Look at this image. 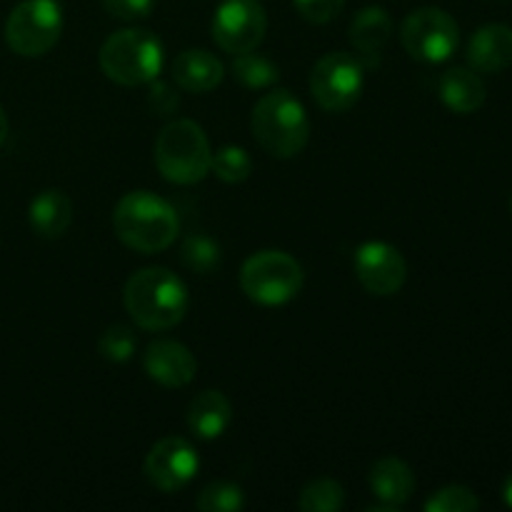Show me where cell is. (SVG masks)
Instances as JSON below:
<instances>
[{"label": "cell", "instance_id": "cell-16", "mask_svg": "<svg viewBox=\"0 0 512 512\" xmlns=\"http://www.w3.org/2000/svg\"><path fill=\"white\" fill-rule=\"evenodd\" d=\"M225 68L220 58H215L210 50L190 48L175 58L173 63V80L178 88L188 93H210L223 83Z\"/></svg>", "mask_w": 512, "mask_h": 512}, {"label": "cell", "instance_id": "cell-22", "mask_svg": "<svg viewBox=\"0 0 512 512\" xmlns=\"http://www.w3.org/2000/svg\"><path fill=\"white\" fill-rule=\"evenodd\" d=\"M345 505V490L338 480L320 478L303 488L298 508L303 512H338Z\"/></svg>", "mask_w": 512, "mask_h": 512}, {"label": "cell", "instance_id": "cell-4", "mask_svg": "<svg viewBox=\"0 0 512 512\" xmlns=\"http://www.w3.org/2000/svg\"><path fill=\"white\" fill-rule=\"evenodd\" d=\"M163 43L143 28H125L110 35L98 55L100 70L113 83L135 88L148 85L163 70Z\"/></svg>", "mask_w": 512, "mask_h": 512}, {"label": "cell", "instance_id": "cell-27", "mask_svg": "<svg viewBox=\"0 0 512 512\" xmlns=\"http://www.w3.org/2000/svg\"><path fill=\"white\" fill-rule=\"evenodd\" d=\"M480 508L478 495L465 485H448L433 493L425 503L428 512H475Z\"/></svg>", "mask_w": 512, "mask_h": 512}, {"label": "cell", "instance_id": "cell-17", "mask_svg": "<svg viewBox=\"0 0 512 512\" xmlns=\"http://www.w3.org/2000/svg\"><path fill=\"white\" fill-rule=\"evenodd\" d=\"M30 228L45 240H58L68 233L73 223V203L63 190H43L30 200L28 208Z\"/></svg>", "mask_w": 512, "mask_h": 512}, {"label": "cell", "instance_id": "cell-32", "mask_svg": "<svg viewBox=\"0 0 512 512\" xmlns=\"http://www.w3.org/2000/svg\"><path fill=\"white\" fill-rule=\"evenodd\" d=\"M5 135H8V118H5V110L0 108V143L5 140Z\"/></svg>", "mask_w": 512, "mask_h": 512}, {"label": "cell", "instance_id": "cell-3", "mask_svg": "<svg viewBox=\"0 0 512 512\" xmlns=\"http://www.w3.org/2000/svg\"><path fill=\"white\" fill-rule=\"evenodd\" d=\"M255 140L273 158L288 160L303 153L310 140V120L303 103L288 90L265 93L250 118Z\"/></svg>", "mask_w": 512, "mask_h": 512}, {"label": "cell", "instance_id": "cell-2", "mask_svg": "<svg viewBox=\"0 0 512 512\" xmlns=\"http://www.w3.org/2000/svg\"><path fill=\"white\" fill-rule=\"evenodd\" d=\"M113 228L120 243L135 253L153 255L170 248L178 238L180 220L173 205L150 190H133L118 200Z\"/></svg>", "mask_w": 512, "mask_h": 512}, {"label": "cell", "instance_id": "cell-1", "mask_svg": "<svg viewBox=\"0 0 512 512\" xmlns=\"http://www.w3.org/2000/svg\"><path fill=\"white\" fill-rule=\"evenodd\" d=\"M123 303L138 328L160 333L185 318L190 295L183 280L168 268H143L125 283Z\"/></svg>", "mask_w": 512, "mask_h": 512}, {"label": "cell", "instance_id": "cell-28", "mask_svg": "<svg viewBox=\"0 0 512 512\" xmlns=\"http://www.w3.org/2000/svg\"><path fill=\"white\" fill-rule=\"evenodd\" d=\"M298 13L303 15L308 23L325 25L333 18H338L340 10H343L345 0H293Z\"/></svg>", "mask_w": 512, "mask_h": 512}, {"label": "cell", "instance_id": "cell-11", "mask_svg": "<svg viewBox=\"0 0 512 512\" xmlns=\"http://www.w3.org/2000/svg\"><path fill=\"white\" fill-rule=\"evenodd\" d=\"M355 278L370 295L388 298V295L400 293L405 285L408 263L395 245L370 240L355 250Z\"/></svg>", "mask_w": 512, "mask_h": 512}, {"label": "cell", "instance_id": "cell-23", "mask_svg": "<svg viewBox=\"0 0 512 512\" xmlns=\"http://www.w3.org/2000/svg\"><path fill=\"white\" fill-rule=\"evenodd\" d=\"M210 173L218 175L223 183H243L253 173V160H250L248 150L240 148V145H225L218 153H213Z\"/></svg>", "mask_w": 512, "mask_h": 512}, {"label": "cell", "instance_id": "cell-18", "mask_svg": "<svg viewBox=\"0 0 512 512\" xmlns=\"http://www.w3.org/2000/svg\"><path fill=\"white\" fill-rule=\"evenodd\" d=\"M188 428L203 440H215L233 423V405L220 390H203L188 405Z\"/></svg>", "mask_w": 512, "mask_h": 512}, {"label": "cell", "instance_id": "cell-7", "mask_svg": "<svg viewBox=\"0 0 512 512\" xmlns=\"http://www.w3.org/2000/svg\"><path fill=\"white\" fill-rule=\"evenodd\" d=\"M63 33V8L58 0H23L5 23L10 50L23 58H40L55 48Z\"/></svg>", "mask_w": 512, "mask_h": 512}, {"label": "cell", "instance_id": "cell-14", "mask_svg": "<svg viewBox=\"0 0 512 512\" xmlns=\"http://www.w3.org/2000/svg\"><path fill=\"white\" fill-rule=\"evenodd\" d=\"M468 63L478 73H503L512 65V28L490 23L475 30L468 43Z\"/></svg>", "mask_w": 512, "mask_h": 512}, {"label": "cell", "instance_id": "cell-20", "mask_svg": "<svg viewBox=\"0 0 512 512\" xmlns=\"http://www.w3.org/2000/svg\"><path fill=\"white\" fill-rule=\"evenodd\" d=\"M390 38H393V18L380 5H368L350 23V43L363 55L383 53Z\"/></svg>", "mask_w": 512, "mask_h": 512}, {"label": "cell", "instance_id": "cell-8", "mask_svg": "<svg viewBox=\"0 0 512 512\" xmlns=\"http://www.w3.org/2000/svg\"><path fill=\"white\" fill-rule=\"evenodd\" d=\"M365 88V65L355 55L335 50L323 55L310 73V93L328 113H345L360 100Z\"/></svg>", "mask_w": 512, "mask_h": 512}, {"label": "cell", "instance_id": "cell-24", "mask_svg": "<svg viewBox=\"0 0 512 512\" xmlns=\"http://www.w3.org/2000/svg\"><path fill=\"white\" fill-rule=\"evenodd\" d=\"M195 508L200 512H240L245 508V493L240 485L218 480L203 488V493L195 500Z\"/></svg>", "mask_w": 512, "mask_h": 512}, {"label": "cell", "instance_id": "cell-30", "mask_svg": "<svg viewBox=\"0 0 512 512\" xmlns=\"http://www.w3.org/2000/svg\"><path fill=\"white\" fill-rule=\"evenodd\" d=\"M103 8L118 20H138L153 13L155 0H103Z\"/></svg>", "mask_w": 512, "mask_h": 512}, {"label": "cell", "instance_id": "cell-12", "mask_svg": "<svg viewBox=\"0 0 512 512\" xmlns=\"http://www.w3.org/2000/svg\"><path fill=\"white\" fill-rule=\"evenodd\" d=\"M143 468L145 478L153 488L163 490V493H178L198 475L200 458L188 440L170 435L150 448Z\"/></svg>", "mask_w": 512, "mask_h": 512}, {"label": "cell", "instance_id": "cell-6", "mask_svg": "<svg viewBox=\"0 0 512 512\" xmlns=\"http://www.w3.org/2000/svg\"><path fill=\"white\" fill-rule=\"evenodd\" d=\"M303 265L283 250H260L240 268V288L253 303L278 308L303 288Z\"/></svg>", "mask_w": 512, "mask_h": 512}, {"label": "cell", "instance_id": "cell-13", "mask_svg": "<svg viewBox=\"0 0 512 512\" xmlns=\"http://www.w3.org/2000/svg\"><path fill=\"white\" fill-rule=\"evenodd\" d=\"M145 373L163 388H185L198 373V360L178 340H155L145 350Z\"/></svg>", "mask_w": 512, "mask_h": 512}, {"label": "cell", "instance_id": "cell-25", "mask_svg": "<svg viewBox=\"0 0 512 512\" xmlns=\"http://www.w3.org/2000/svg\"><path fill=\"white\" fill-rule=\"evenodd\" d=\"M180 253H183V263L198 275L213 273L220 265V245L213 238H208V235H190V238H185Z\"/></svg>", "mask_w": 512, "mask_h": 512}, {"label": "cell", "instance_id": "cell-9", "mask_svg": "<svg viewBox=\"0 0 512 512\" xmlns=\"http://www.w3.org/2000/svg\"><path fill=\"white\" fill-rule=\"evenodd\" d=\"M403 48L420 63H445L453 58L460 43V28L443 8H418L403 20L400 28Z\"/></svg>", "mask_w": 512, "mask_h": 512}, {"label": "cell", "instance_id": "cell-21", "mask_svg": "<svg viewBox=\"0 0 512 512\" xmlns=\"http://www.w3.org/2000/svg\"><path fill=\"white\" fill-rule=\"evenodd\" d=\"M230 73H233V78L238 80L240 85H245V88L250 90L273 88L280 78L278 65H275L270 58H265V55L253 53V50L233 55Z\"/></svg>", "mask_w": 512, "mask_h": 512}, {"label": "cell", "instance_id": "cell-26", "mask_svg": "<svg viewBox=\"0 0 512 512\" xmlns=\"http://www.w3.org/2000/svg\"><path fill=\"white\" fill-rule=\"evenodd\" d=\"M138 348V338L125 325H110L98 340V353L103 355L108 363H128Z\"/></svg>", "mask_w": 512, "mask_h": 512}, {"label": "cell", "instance_id": "cell-15", "mask_svg": "<svg viewBox=\"0 0 512 512\" xmlns=\"http://www.w3.org/2000/svg\"><path fill=\"white\" fill-rule=\"evenodd\" d=\"M370 490L383 503L370 510H400L413 498L415 475L400 458H383L370 468Z\"/></svg>", "mask_w": 512, "mask_h": 512}, {"label": "cell", "instance_id": "cell-19", "mask_svg": "<svg viewBox=\"0 0 512 512\" xmlns=\"http://www.w3.org/2000/svg\"><path fill=\"white\" fill-rule=\"evenodd\" d=\"M438 90L445 108H450L458 115L475 113V110L483 108L485 98H488L483 78L470 68H450L440 78Z\"/></svg>", "mask_w": 512, "mask_h": 512}, {"label": "cell", "instance_id": "cell-29", "mask_svg": "<svg viewBox=\"0 0 512 512\" xmlns=\"http://www.w3.org/2000/svg\"><path fill=\"white\" fill-rule=\"evenodd\" d=\"M148 108L153 110L155 115H170L178 110L180 98L175 93V88L170 83H163V80L155 78L153 83H148Z\"/></svg>", "mask_w": 512, "mask_h": 512}, {"label": "cell", "instance_id": "cell-31", "mask_svg": "<svg viewBox=\"0 0 512 512\" xmlns=\"http://www.w3.org/2000/svg\"><path fill=\"white\" fill-rule=\"evenodd\" d=\"M503 500L508 508H512V473L508 475V480H505V485H503Z\"/></svg>", "mask_w": 512, "mask_h": 512}, {"label": "cell", "instance_id": "cell-33", "mask_svg": "<svg viewBox=\"0 0 512 512\" xmlns=\"http://www.w3.org/2000/svg\"><path fill=\"white\" fill-rule=\"evenodd\" d=\"M510 210H512V195H510Z\"/></svg>", "mask_w": 512, "mask_h": 512}, {"label": "cell", "instance_id": "cell-5", "mask_svg": "<svg viewBox=\"0 0 512 512\" xmlns=\"http://www.w3.org/2000/svg\"><path fill=\"white\" fill-rule=\"evenodd\" d=\"M155 165L168 183L195 185L210 173L213 150L195 120L180 118L165 125L155 140Z\"/></svg>", "mask_w": 512, "mask_h": 512}, {"label": "cell", "instance_id": "cell-10", "mask_svg": "<svg viewBox=\"0 0 512 512\" xmlns=\"http://www.w3.org/2000/svg\"><path fill=\"white\" fill-rule=\"evenodd\" d=\"M268 30V15L258 0H223L213 15V40L230 55L255 50Z\"/></svg>", "mask_w": 512, "mask_h": 512}]
</instances>
